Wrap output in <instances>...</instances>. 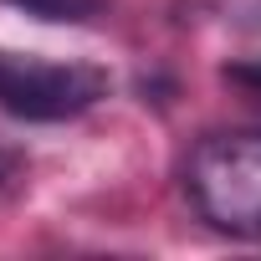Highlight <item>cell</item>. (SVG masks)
<instances>
[{
    "label": "cell",
    "instance_id": "cell-3",
    "mask_svg": "<svg viewBox=\"0 0 261 261\" xmlns=\"http://www.w3.org/2000/svg\"><path fill=\"white\" fill-rule=\"evenodd\" d=\"M6 6L36 16V21H51V26H82V21H97L108 0H6Z\"/></svg>",
    "mask_w": 261,
    "mask_h": 261
},
{
    "label": "cell",
    "instance_id": "cell-1",
    "mask_svg": "<svg viewBox=\"0 0 261 261\" xmlns=\"http://www.w3.org/2000/svg\"><path fill=\"white\" fill-rule=\"evenodd\" d=\"M205 225L225 236H261V128L210 134L185 169Z\"/></svg>",
    "mask_w": 261,
    "mask_h": 261
},
{
    "label": "cell",
    "instance_id": "cell-2",
    "mask_svg": "<svg viewBox=\"0 0 261 261\" xmlns=\"http://www.w3.org/2000/svg\"><path fill=\"white\" fill-rule=\"evenodd\" d=\"M108 97V72L87 62H36L0 51V108L26 123H62Z\"/></svg>",
    "mask_w": 261,
    "mask_h": 261
},
{
    "label": "cell",
    "instance_id": "cell-5",
    "mask_svg": "<svg viewBox=\"0 0 261 261\" xmlns=\"http://www.w3.org/2000/svg\"><path fill=\"white\" fill-rule=\"evenodd\" d=\"M230 77H236V82H246V87H256V92H261V67H236V72H230Z\"/></svg>",
    "mask_w": 261,
    "mask_h": 261
},
{
    "label": "cell",
    "instance_id": "cell-4",
    "mask_svg": "<svg viewBox=\"0 0 261 261\" xmlns=\"http://www.w3.org/2000/svg\"><path fill=\"white\" fill-rule=\"evenodd\" d=\"M11 169H16V149H11L6 139H0V185L11 179Z\"/></svg>",
    "mask_w": 261,
    "mask_h": 261
}]
</instances>
